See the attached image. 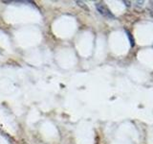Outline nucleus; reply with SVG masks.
<instances>
[{"mask_svg":"<svg viewBox=\"0 0 153 144\" xmlns=\"http://www.w3.org/2000/svg\"><path fill=\"white\" fill-rule=\"evenodd\" d=\"M151 4H152V5H153V1H151Z\"/></svg>","mask_w":153,"mask_h":144,"instance_id":"4","label":"nucleus"},{"mask_svg":"<svg viewBox=\"0 0 153 144\" xmlns=\"http://www.w3.org/2000/svg\"><path fill=\"white\" fill-rule=\"evenodd\" d=\"M96 8L98 10V12H99L103 16L106 17L107 19H110V20L115 19V16L112 14L111 11L108 9V7L106 5H104L103 3H101V2L96 3Z\"/></svg>","mask_w":153,"mask_h":144,"instance_id":"1","label":"nucleus"},{"mask_svg":"<svg viewBox=\"0 0 153 144\" xmlns=\"http://www.w3.org/2000/svg\"><path fill=\"white\" fill-rule=\"evenodd\" d=\"M76 4H78L79 7H81V9L85 10L86 12H89V8H88V6H87L83 1H76Z\"/></svg>","mask_w":153,"mask_h":144,"instance_id":"2","label":"nucleus"},{"mask_svg":"<svg viewBox=\"0 0 153 144\" xmlns=\"http://www.w3.org/2000/svg\"><path fill=\"white\" fill-rule=\"evenodd\" d=\"M126 34H127V37H128L129 41H130L131 46H134V39H133V38H132V35H131V33H130L129 31H126Z\"/></svg>","mask_w":153,"mask_h":144,"instance_id":"3","label":"nucleus"}]
</instances>
